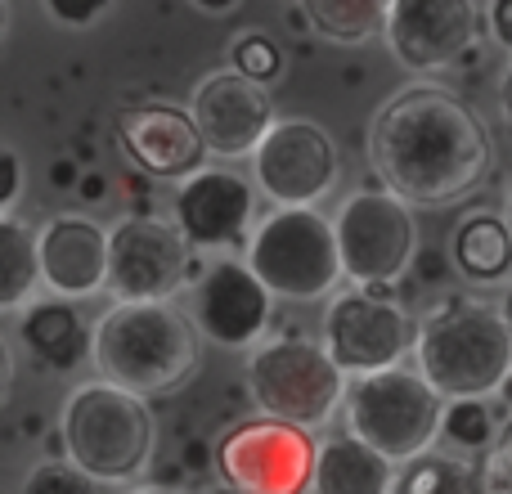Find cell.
Wrapping results in <instances>:
<instances>
[{
    "label": "cell",
    "instance_id": "obj_19",
    "mask_svg": "<svg viewBox=\"0 0 512 494\" xmlns=\"http://www.w3.org/2000/svg\"><path fill=\"white\" fill-rule=\"evenodd\" d=\"M18 342L27 346L36 369L45 373H77L86 360H95V328L86 324L72 297L63 301H32L18 319Z\"/></svg>",
    "mask_w": 512,
    "mask_h": 494
},
{
    "label": "cell",
    "instance_id": "obj_34",
    "mask_svg": "<svg viewBox=\"0 0 512 494\" xmlns=\"http://www.w3.org/2000/svg\"><path fill=\"white\" fill-rule=\"evenodd\" d=\"M131 494H189V490H176V486H140V490H131Z\"/></svg>",
    "mask_w": 512,
    "mask_h": 494
},
{
    "label": "cell",
    "instance_id": "obj_30",
    "mask_svg": "<svg viewBox=\"0 0 512 494\" xmlns=\"http://www.w3.org/2000/svg\"><path fill=\"white\" fill-rule=\"evenodd\" d=\"M486 32H490V41H495L499 50L512 54V0H490V9H486Z\"/></svg>",
    "mask_w": 512,
    "mask_h": 494
},
{
    "label": "cell",
    "instance_id": "obj_21",
    "mask_svg": "<svg viewBox=\"0 0 512 494\" xmlns=\"http://www.w3.org/2000/svg\"><path fill=\"white\" fill-rule=\"evenodd\" d=\"M454 265L477 283H495L512 270V225L490 212H477L454 230L450 239Z\"/></svg>",
    "mask_w": 512,
    "mask_h": 494
},
{
    "label": "cell",
    "instance_id": "obj_1",
    "mask_svg": "<svg viewBox=\"0 0 512 494\" xmlns=\"http://www.w3.org/2000/svg\"><path fill=\"white\" fill-rule=\"evenodd\" d=\"M378 180L414 207H450L490 171L486 122L441 86H405L378 108L369 131Z\"/></svg>",
    "mask_w": 512,
    "mask_h": 494
},
{
    "label": "cell",
    "instance_id": "obj_36",
    "mask_svg": "<svg viewBox=\"0 0 512 494\" xmlns=\"http://www.w3.org/2000/svg\"><path fill=\"white\" fill-rule=\"evenodd\" d=\"M499 391H504V400H508V409H512V373H508V382H504Z\"/></svg>",
    "mask_w": 512,
    "mask_h": 494
},
{
    "label": "cell",
    "instance_id": "obj_38",
    "mask_svg": "<svg viewBox=\"0 0 512 494\" xmlns=\"http://www.w3.org/2000/svg\"><path fill=\"white\" fill-rule=\"evenodd\" d=\"M216 494H243V490H234V486H230V490H216Z\"/></svg>",
    "mask_w": 512,
    "mask_h": 494
},
{
    "label": "cell",
    "instance_id": "obj_3",
    "mask_svg": "<svg viewBox=\"0 0 512 494\" xmlns=\"http://www.w3.org/2000/svg\"><path fill=\"white\" fill-rule=\"evenodd\" d=\"M63 450L77 468H86L99 486H126L153 459V414L149 396L117 382H86L63 400L59 418Z\"/></svg>",
    "mask_w": 512,
    "mask_h": 494
},
{
    "label": "cell",
    "instance_id": "obj_28",
    "mask_svg": "<svg viewBox=\"0 0 512 494\" xmlns=\"http://www.w3.org/2000/svg\"><path fill=\"white\" fill-rule=\"evenodd\" d=\"M41 9L50 14V23L59 27H95L99 18L113 9V0H41Z\"/></svg>",
    "mask_w": 512,
    "mask_h": 494
},
{
    "label": "cell",
    "instance_id": "obj_35",
    "mask_svg": "<svg viewBox=\"0 0 512 494\" xmlns=\"http://www.w3.org/2000/svg\"><path fill=\"white\" fill-rule=\"evenodd\" d=\"M198 5H207V9H225V5H234V0H198Z\"/></svg>",
    "mask_w": 512,
    "mask_h": 494
},
{
    "label": "cell",
    "instance_id": "obj_31",
    "mask_svg": "<svg viewBox=\"0 0 512 494\" xmlns=\"http://www.w3.org/2000/svg\"><path fill=\"white\" fill-rule=\"evenodd\" d=\"M0 171H5V194H0V207H5V216H9L14 212V203H18V194H23V162H18L14 149L0 153Z\"/></svg>",
    "mask_w": 512,
    "mask_h": 494
},
{
    "label": "cell",
    "instance_id": "obj_15",
    "mask_svg": "<svg viewBox=\"0 0 512 494\" xmlns=\"http://www.w3.org/2000/svg\"><path fill=\"white\" fill-rule=\"evenodd\" d=\"M256 180L225 167H198L185 176L171 198V221L180 225L198 252H225L252 234L256 216Z\"/></svg>",
    "mask_w": 512,
    "mask_h": 494
},
{
    "label": "cell",
    "instance_id": "obj_10",
    "mask_svg": "<svg viewBox=\"0 0 512 494\" xmlns=\"http://www.w3.org/2000/svg\"><path fill=\"white\" fill-rule=\"evenodd\" d=\"M414 342L418 337L409 310L364 283H355L351 292H337L324 310V346L351 378L396 369L414 351Z\"/></svg>",
    "mask_w": 512,
    "mask_h": 494
},
{
    "label": "cell",
    "instance_id": "obj_22",
    "mask_svg": "<svg viewBox=\"0 0 512 494\" xmlns=\"http://www.w3.org/2000/svg\"><path fill=\"white\" fill-rule=\"evenodd\" d=\"M0 310L18 315L23 306H32L36 283H45L41 274V239H32L23 221L14 212L0 221Z\"/></svg>",
    "mask_w": 512,
    "mask_h": 494
},
{
    "label": "cell",
    "instance_id": "obj_13",
    "mask_svg": "<svg viewBox=\"0 0 512 494\" xmlns=\"http://www.w3.org/2000/svg\"><path fill=\"white\" fill-rule=\"evenodd\" d=\"M481 18L477 0H391L387 14V50L409 72L454 68L477 45Z\"/></svg>",
    "mask_w": 512,
    "mask_h": 494
},
{
    "label": "cell",
    "instance_id": "obj_23",
    "mask_svg": "<svg viewBox=\"0 0 512 494\" xmlns=\"http://www.w3.org/2000/svg\"><path fill=\"white\" fill-rule=\"evenodd\" d=\"M396 494H490L486 468L459 454H418L400 463Z\"/></svg>",
    "mask_w": 512,
    "mask_h": 494
},
{
    "label": "cell",
    "instance_id": "obj_2",
    "mask_svg": "<svg viewBox=\"0 0 512 494\" xmlns=\"http://www.w3.org/2000/svg\"><path fill=\"white\" fill-rule=\"evenodd\" d=\"M198 324L171 301H117L95 324L99 378L140 396H167L198 369Z\"/></svg>",
    "mask_w": 512,
    "mask_h": 494
},
{
    "label": "cell",
    "instance_id": "obj_33",
    "mask_svg": "<svg viewBox=\"0 0 512 494\" xmlns=\"http://www.w3.org/2000/svg\"><path fill=\"white\" fill-rule=\"evenodd\" d=\"M499 310H504V324H508V333H512V283L504 288V301H499Z\"/></svg>",
    "mask_w": 512,
    "mask_h": 494
},
{
    "label": "cell",
    "instance_id": "obj_5",
    "mask_svg": "<svg viewBox=\"0 0 512 494\" xmlns=\"http://www.w3.org/2000/svg\"><path fill=\"white\" fill-rule=\"evenodd\" d=\"M346 432H355L360 441H369L373 450H382L387 459L409 463L418 454H427L441 441L445 423V396L409 369H378L360 373L346 387Z\"/></svg>",
    "mask_w": 512,
    "mask_h": 494
},
{
    "label": "cell",
    "instance_id": "obj_11",
    "mask_svg": "<svg viewBox=\"0 0 512 494\" xmlns=\"http://www.w3.org/2000/svg\"><path fill=\"white\" fill-rule=\"evenodd\" d=\"M342 158L324 126L288 117L265 131L252 153V180L274 207H315L337 189Z\"/></svg>",
    "mask_w": 512,
    "mask_h": 494
},
{
    "label": "cell",
    "instance_id": "obj_16",
    "mask_svg": "<svg viewBox=\"0 0 512 494\" xmlns=\"http://www.w3.org/2000/svg\"><path fill=\"white\" fill-rule=\"evenodd\" d=\"M189 113L216 158H252L256 144L274 126V99L265 81L248 77L243 68H230L198 81Z\"/></svg>",
    "mask_w": 512,
    "mask_h": 494
},
{
    "label": "cell",
    "instance_id": "obj_32",
    "mask_svg": "<svg viewBox=\"0 0 512 494\" xmlns=\"http://www.w3.org/2000/svg\"><path fill=\"white\" fill-rule=\"evenodd\" d=\"M499 104H504V117H508V126H512V63H508V72H504V86H499Z\"/></svg>",
    "mask_w": 512,
    "mask_h": 494
},
{
    "label": "cell",
    "instance_id": "obj_17",
    "mask_svg": "<svg viewBox=\"0 0 512 494\" xmlns=\"http://www.w3.org/2000/svg\"><path fill=\"white\" fill-rule=\"evenodd\" d=\"M122 149L135 167L162 180H185L203 167L207 149L194 113H180L171 104H144L122 117Z\"/></svg>",
    "mask_w": 512,
    "mask_h": 494
},
{
    "label": "cell",
    "instance_id": "obj_14",
    "mask_svg": "<svg viewBox=\"0 0 512 494\" xmlns=\"http://www.w3.org/2000/svg\"><path fill=\"white\" fill-rule=\"evenodd\" d=\"M274 310V292L265 288V279L252 270L248 261L221 256L203 270V279L194 283V315L198 333L207 342L225 346V351H248L265 337Z\"/></svg>",
    "mask_w": 512,
    "mask_h": 494
},
{
    "label": "cell",
    "instance_id": "obj_7",
    "mask_svg": "<svg viewBox=\"0 0 512 494\" xmlns=\"http://www.w3.org/2000/svg\"><path fill=\"white\" fill-rule=\"evenodd\" d=\"M351 373L328 355L324 342H265L248 360V396L265 418H283L297 427H319L346 400Z\"/></svg>",
    "mask_w": 512,
    "mask_h": 494
},
{
    "label": "cell",
    "instance_id": "obj_27",
    "mask_svg": "<svg viewBox=\"0 0 512 494\" xmlns=\"http://www.w3.org/2000/svg\"><path fill=\"white\" fill-rule=\"evenodd\" d=\"M279 45L270 41V36H243L239 45H234V68H243L248 77L256 81H270L279 77Z\"/></svg>",
    "mask_w": 512,
    "mask_h": 494
},
{
    "label": "cell",
    "instance_id": "obj_25",
    "mask_svg": "<svg viewBox=\"0 0 512 494\" xmlns=\"http://www.w3.org/2000/svg\"><path fill=\"white\" fill-rule=\"evenodd\" d=\"M486 396H463V400H450L445 405V423H441V441H450L454 450H495V418L490 409L481 405Z\"/></svg>",
    "mask_w": 512,
    "mask_h": 494
},
{
    "label": "cell",
    "instance_id": "obj_18",
    "mask_svg": "<svg viewBox=\"0 0 512 494\" xmlns=\"http://www.w3.org/2000/svg\"><path fill=\"white\" fill-rule=\"evenodd\" d=\"M41 274L54 297H95L108 288V256L113 239L90 216H54L41 234Z\"/></svg>",
    "mask_w": 512,
    "mask_h": 494
},
{
    "label": "cell",
    "instance_id": "obj_37",
    "mask_svg": "<svg viewBox=\"0 0 512 494\" xmlns=\"http://www.w3.org/2000/svg\"><path fill=\"white\" fill-rule=\"evenodd\" d=\"M504 221L512 225V185H508V203H504Z\"/></svg>",
    "mask_w": 512,
    "mask_h": 494
},
{
    "label": "cell",
    "instance_id": "obj_6",
    "mask_svg": "<svg viewBox=\"0 0 512 494\" xmlns=\"http://www.w3.org/2000/svg\"><path fill=\"white\" fill-rule=\"evenodd\" d=\"M248 265L283 301H319L346 279L337 225L315 207H274L252 230Z\"/></svg>",
    "mask_w": 512,
    "mask_h": 494
},
{
    "label": "cell",
    "instance_id": "obj_24",
    "mask_svg": "<svg viewBox=\"0 0 512 494\" xmlns=\"http://www.w3.org/2000/svg\"><path fill=\"white\" fill-rule=\"evenodd\" d=\"M306 18L333 41H369V36L387 32L391 0H301Z\"/></svg>",
    "mask_w": 512,
    "mask_h": 494
},
{
    "label": "cell",
    "instance_id": "obj_20",
    "mask_svg": "<svg viewBox=\"0 0 512 494\" xmlns=\"http://www.w3.org/2000/svg\"><path fill=\"white\" fill-rule=\"evenodd\" d=\"M400 463L355 432L328 436L315 459V494H396Z\"/></svg>",
    "mask_w": 512,
    "mask_h": 494
},
{
    "label": "cell",
    "instance_id": "obj_8",
    "mask_svg": "<svg viewBox=\"0 0 512 494\" xmlns=\"http://www.w3.org/2000/svg\"><path fill=\"white\" fill-rule=\"evenodd\" d=\"M333 225H337V247H342V270L351 283L387 288L414 261V247H418L414 212L387 185L351 194Z\"/></svg>",
    "mask_w": 512,
    "mask_h": 494
},
{
    "label": "cell",
    "instance_id": "obj_12",
    "mask_svg": "<svg viewBox=\"0 0 512 494\" xmlns=\"http://www.w3.org/2000/svg\"><path fill=\"white\" fill-rule=\"evenodd\" d=\"M108 292L117 301H171L189 279L194 243L180 234L176 221L158 216H126L108 230Z\"/></svg>",
    "mask_w": 512,
    "mask_h": 494
},
{
    "label": "cell",
    "instance_id": "obj_4",
    "mask_svg": "<svg viewBox=\"0 0 512 494\" xmlns=\"http://www.w3.org/2000/svg\"><path fill=\"white\" fill-rule=\"evenodd\" d=\"M418 373L445 400L495 396L512 373V333L504 310L486 301H454L418 328Z\"/></svg>",
    "mask_w": 512,
    "mask_h": 494
},
{
    "label": "cell",
    "instance_id": "obj_9",
    "mask_svg": "<svg viewBox=\"0 0 512 494\" xmlns=\"http://www.w3.org/2000/svg\"><path fill=\"white\" fill-rule=\"evenodd\" d=\"M310 427L283 423V418H256L243 423L216 445V468L225 486L243 494H306L315 486L319 445Z\"/></svg>",
    "mask_w": 512,
    "mask_h": 494
},
{
    "label": "cell",
    "instance_id": "obj_29",
    "mask_svg": "<svg viewBox=\"0 0 512 494\" xmlns=\"http://www.w3.org/2000/svg\"><path fill=\"white\" fill-rule=\"evenodd\" d=\"M486 481H490V494H512V427L499 436L495 450H490Z\"/></svg>",
    "mask_w": 512,
    "mask_h": 494
},
{
    "label": "cell",
    "instance_id": "obj_26",
    "mask_svg": "<svg viewBox=\"0 0 512 494\" xmlns=\"http://www.w3.org/2000/svg\"><path fill=\"white\" fill-rule=\"evenodd\" d=\"M23 494H99V481L77 463H36L23 481Z\"/></svg>",
    "mask_w": 512,
    "mask_h": 494
}]
</instances>
